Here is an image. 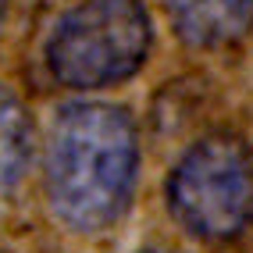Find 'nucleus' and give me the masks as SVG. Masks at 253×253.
Returning <instances> with one entry per match:
<instances>
[{
  "instance_id": "f03ea898",
  "label": "nucleus",
  "mask_w": 253,
  "mask_h": 253,
  "mask_svg": "<svg viewBox=\"0 0 253 253\" xmlns=\"http://www.w3.org/2000/svg\"><path fill=\"white\" fill-rule=\"evenodd\" d=\"M150 43L143 0H82L50 32L46 68L68 89H104L143 68Z\"/></svg>"
},
{
  "instance_id": "f257e3e1",
  "label": "nucleus",
  "mask_w": 253,
  "mask_h": 253,
  "mask_svg": "<svg viewBox=\"0 0 253 253\" xmlns=\"http://www.w3.org/2000/svg\"><path fill=\"white\" fill-rule=\"evenodd\" d=\"M139 175V136L125 107L72 104L46 139V200L75 232L114 225L132 204Z\"/></svg>"
},
{
  "instance_id": "423d86ee",
  "label": "nucleus",
  "mask_w": 253,
  "mask_h": 253,
  "mask_svg": "<svg viewBox=\"0 0 253 253\" xmlns=\"http://www.w3.org/2000/svg\"><path fill=\"white\" fill-rule=\"evenodd\" d=\"M4 18H7V0H0V29H4Z\"/></svg>"
},
{
  "instance_id": "0eeeda50",
  "label": "nucleus",
  "mask_w": 253,
  "mask_h": 253,
  "mask_svg": "<svg viewBox=\"0 0 253 253\" xmlns=\"http://www.w3.org/2000/svg\"><path fill=\"white\" fill-rule=\"evenodd\" d=\"M139 253H175V250H161V246H154V250H139Z\"/></svg>"
},
{
  "instance_id": "39448f33",
  "label": "nucleus",
  "mask_w": 253,
  "mask_h": 253,
  "mask_svg": "<svg viewBox=\"0 0 253 253\" xmlns=\"http://www.w3.org/2000/svg\"><path fill=\"white\" fill-rule=\"evenodd\" d=\"M32 122L29 111L7 86H0V196H7L29 168Z\"/></svg>"
},
{
  "instance_id": "7ed1b4c3",
  "label": "nucleus",
  "mask_w": 253,
  "mask_h": 253,
  "mask_svg": "<svg viewBox=\"0 0 253 253\" xmlns=\"http://www.w3.org/2000/svg\"><path fill=\"white\" fill-rule=\"evenodd\" d=\"M168 211L196 239L221 243L253 217V154L235 136H207L168 175Z\"/></svg>"
},
{
  "instance_id": "20e7f679",
  "label": "nucleus",
  "mask_w": 253,
  "mask_h": 253,
  "mask_svg": "<svg viewBox=\"0 0 253 253\" xmlns=\"http://www.w3.org/2000/svg\"><path fill=\"white\" fill-rule=\"evenodd\" d=\"M178 40L200 50L228 46L253 29V0H164Z\"/></svg>"
}]
</instances>
